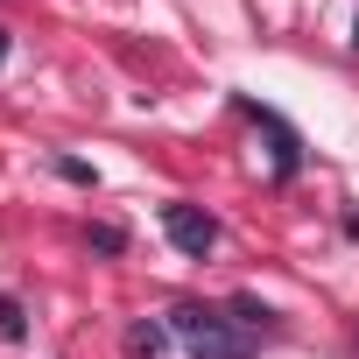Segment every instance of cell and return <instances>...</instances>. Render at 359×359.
I'll list each match as a JSON object with an SVG mask.
<instances>
[{
    "instance_id": "obj_2",
    "label": "cell",
    "mask_w": 359,
    "mask_h": 359,
    "mask_svg": "<svg viewBox=\"0 0 359 359\" xmlns=\"http://www.w3.org/2000/svg\"><path fill=\"white\" fill-rule=\"evenodd\" d=\"M162 233H169L176 254H191V261H205V254L219 247V219L198 212V205H162Z\"/></svg>"
},
{
    "instance_id": "obj_1",
    "label": "cell",
    "mask_w": 359,
    "mask_h": 359,
    "mask_svg": "<svg viewBox=\"0 0 359 359\" xmlns=\"http://www.w3.org/2000/svg\"><path fill=\"white\" fill-rule=\"evenodd\" d=\"M169 331L184 338L191 359H254V331L240 317H226V310H205V303H184L169 317Z\"/></svg>"
},
{
    "instance_id": "obj_4",
    "label": "cell",
    "mask_w": 359,
    "mask_h": 359,
    "mask_svg": "<svg viewBox=\"0 0 359 359\" xmlns=\"http://www.w3.org/2000/svg\"><path fill=\"white\" fill-rule=\"evenodd\" d=\"M127 345H134V352H148V359H155V352H162V345H169V331H162V324H134V331H127Z\"/></svg>"
},
{
    "instance_id": "obj_3",
    "label": "cell",
    "mask_w": 359,
    "mask_h": 359,
    "mask_svg": "<svg viewBox=\"0 0 359 359\" xmlns=\"http://www.w3.org/2000/svg\"><path fill=\"white\" fill-rule=\"evenodd\" d=\"M0 338H29V310L15 296H0Z\"/></svg>"
}]
</instances>
